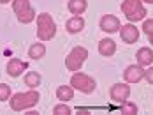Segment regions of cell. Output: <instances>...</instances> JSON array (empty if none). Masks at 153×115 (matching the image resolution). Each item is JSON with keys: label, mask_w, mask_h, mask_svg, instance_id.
<instances>
[{"label": "cell", "mask_w": 153, "mask_h": 115, "mask_svg": "<svg viewBox=\"0 0 153 115\" xmlns=\"http://www.w3.org/2000/svg\"><path fill=\"white\" fill-rule=\"evenodd\" d=\"M41 99V94L37 92V89H30L28 92H18L13 94L9 99V104H11V110L14 112H23V110H30L33 106H37Z\"/></svg>", "instance_id": "6da1fadb"}, {"label": "cell", "mask_w": 153, "mask_h": 115, "mask_svg": "<svg viewBox=\"0 0 153 115\" xmlns=\"http://www.w3.org/2000/svg\"><path fill=\"white\" fill-rule=\"evenodd\" d=\"M35 21H37V37L41 41H51L56 35V23L51 14L41 13V14H37Z\"/></svg>", "instance_id": "7a4b0ae2"}, {"label": "cell", "mask_w": 153, "mask_h": 115, "mask_svg": "<svg viewBox=\"0 0 153 115\" xmlns=\"http://www.w3.org/2000/svg\"><path fill=\"white\" fill-rule=\"evenodd\" d=\"M122 13L127 16L130 23L143 21L146 18V9L143 5V0H123L122 2Z\"/></svg>", "instance_id": "3957f363"}, {"label": "cell", "mask_w": 153, "mask_h": 115, "mask_svg": "<svg viewBox=\"0 0 153 115\" xmlns=\"http://www.w3.org/2000/svg\"><path fill=\"white\" fill-rule=\"evenodd\" d=\"M88 59V50L85 46H76V48L71 50V53L65 57V67L67 71H81V67L85 64V60Z\"/></svg>", "instance_id": "277c9868"}, {"label": "cell", "mask_w": 153, "mask_h": 115, "mask_svg": "<svg viewBox=\"0 0 153 115\" xmlns=\"http://www.w3.org/2000/svg\"><path fill=\"white\" fill-rule=\"evenodd\" d=\"M71 85L74 90H79L83 94H92L93 90L97 89V83L92 76H88L86 73H81V71H76L72 73L71 76Z\"/></svg>", "instance_id": "5b68a950"}, {"label": "cell", "mask_w": 153, "mask_h": 115, "mask_svg": "<svg viewBox=\"0 0 153 115\" xmlns=\"http://www.w3.org/2000/svg\"><path fill=\"white\" fill-rule=\"evenodd\" d=\"M130 96V85L125 82V83H114L113 87H111V90H109V98L113 103H118V104H122L125 103L127 99Z\"/></svg>", "instance_id": "8992f818"}, {"label": "cell", "mask_w": 153, "mask_h": 115, "mask_svg": "<svg viewBox=\"0 0 153 115\" xmlns=\"http://www.w3.org/2000/svg\"><path fill=\"white\" fill-rule=\"evenodd\" d=\"M123 78L127 83H139L141 80H144V67L139 66V64L127 66L123 71Z\"/></svg>", "instance_id": "52a82bcc"}, {"label": "cell", "mask_w": 153, "mask_h": 115, "mask_svg": "<svg viewBox=\"0 0 153 115\" xmlns=\"http://www.w3.org/2000/svg\"><path fill=\"white\" fill-rule=\"evenodd\" d=\"M99 27H100V30H104L107 34H114V32H120L122 23L114 14H104L99 21Z\"/></svg>", "instance_id": "ba28073f"}, {"label": "cell", "mask_w": 153, "mask_h": 115, "mask_svg": "<svg viewBox=\"0 0 153 115\" xmlns=\"http://www.w3.org/2000/svg\"><path fill=\"white\" fill-rule=\"evenodd\" d=\"M120 37H122L123 43L127 44H132L139 39V29L134 25V23H127V25H122L120 29Z\"/></svg>", "instance_id": "9c48e42d"}, {"label": "cell", "mask_w": 153, "mask_h": 115, "mask_svg": "<svg viewBox=\"0 0 153 115\" xmlns=\"http://www.w3.org/2000/svg\"><path fill=\"white\" fill-rule=\"evenodd\" d=\"M27 62H23L21 59H16V57H13L9 62H7V74L9 76H13V78H18V76H21V73L23 71H27Z\"/></svg>", "instance_id": "30bf717a"}, {"label": "cell", "mask_w": 153, "mask_h": 115, "mask_svg": "<svg viewBox=\"0 0 153 115\" xmlns=\"http://www.w3.org/2000/svg\"><path fill=\"white\" fill-rule=\"evenodd\" d=\"M136 59H137V64L143 67H148L153 64V50H150L148 46L144 48H139L136 53Z\"/></svg>", "instance_id": "8fae6325"}, {"label": "cell", "mask_w": 153, "mask_h": 115, "mask_svg": "<svg viewBox=\"0 0 153 115\" xmlns=\"http://www.w3.org/2000/svg\"><path fill=\"white\" fill-rule=\"evenodd\" d=\"M83 29H85V20L81 16L69 18L67 23H65V30L69 34H79V32H83Z\"/></svg>", "instance_id": "7c38bea8"}, {"label": "cell", "mask_w": 153, "mask_h": 115, "mask_svg": "<svg viewBox=\"0 0 153 115\" xmlns=\"http://www.w3.org/2000/svg\"><path fill=\"white\" fill-rule=\"evenodd\" d=\"M99 53L102 57H113L116 53V43L113 39H100L99 41Z\"/></svg>", "instance_id": "4fadbf2b"}, {"label": "cell", "mask_w": 153, "mask_h": 115, "mask_svg": "<svg viewBox=\"0 0 153 115\" xmlns=\"http://www.w3.org/2000/svg\"><path fill=\"white\" fill-rule=\"evenodd\" d=\"M67 9L71 11V14L81 16V14L88 9V2H86V0H69V2H67Z\"/></svg>", "instance_id": "5bb4252c"}, {"label": "cell", "mask_w": 153, "mask_h": 115, "mask_svg": "<svg viewBox=\"0 0 153 115\" xmlns=\"http://www.w3.org/2000/svg\"><path fill=\"white\" fill-rule=\"evenodd\" d=\"M44 55H46V46L42 43H33L28 48V57L32 60H41Z\"/></svg>", "instance_id": "9a60e30c"}, {"label": "cell", "mask_w": 153, "mask_h": 115, "mask_svg": "<svg viewBox=\"0 0 153 115\" xmlns=\"http://www.w3.org/2000/svg\"><path fill=\"white\" fill-rule=\"evenodd\" d=\"M72 98H74V89H72V85H60V87L56 89V99L67 103V101H71Z\"/></svg>", "instance_id": "2e32d148"}, {"label": "cell", "mask_w": 153, "mask_h": 115, "mask_svg": "<svg viewBox=\"0 0 153 115\" xmlns=\"http://www.w3.org/2000/svg\"><path fill=\"white\" fill-rule=\"evenodd\" d=\"M41 74L37 73V71H28L27 74H25V78H23V82L25 85L28 87V89H37L39 85H41Z\"/></svg>", "instance_id": "e0dca14e"}, {"label": "cell", "mask_w": 153, "mask_h": 115, "mask_svg": "<svg viewBox=\"0 0 153 115\" xmlns=\"http://www.w3.org/2000/svg\"><path fill=\"white\" fill-rule=\"evenodd\" d=\"M16 18H18V21H19V23H23V25H28V23H32V21H33L37 16H35V9L30 5L27 11H23V13L16 14Z\"/></svg>", "instance_id": "ac0fdd59"}, {"label": "cell", "mask_w": 153, "mask_h": 115, "mask_svg": "<svg viewBox=\"0 0 153 115\" xmlns=\"http://www.w3.org/2000/svg\"><path fill=\"white\" fill-rule=\"evenodd\" d=\"M137 112H139L137 104L132 103V101H128V99L120 104V113H123V115H136Z\"/></svg>", "instance_id": "d6986e66"}, {"label": "cell", "mask_w": 153, "mask_h": 115, "mask_svg": "<svg viewBox=\"0 0 153 115\" xmlns=\"http://www.w3.org/2000/svg\"><path fill=\"white\" fill-rule=\"evenodd\" d=\"M28 7H30V0H13V11L16 14L27 11Z\"/></svg>", "instance_id": "ffe728a7"}, {"label": "cell", "mask_w": 153, "mask_h": 115, "mask_svg": "<svg viewBox=\"0 0 153 115\" xmlns=\"http://www.w3.org/2000/svg\"><path fill=\"white\" fill-rule=\"evenodd\" d=\"M53 113H55V115H71V113H72V110H71V106H69V104H65V103L62 101L60 104H56V106L53 108Z\"/></svg>", "instance_id": "44dd1931"}, {"label": "cell", "mask_w": 153, "mask_h": 115, "mask_svg": "<svg viewBox=\"0 0 153 115\" xmlns=\"http://www.w3.org/2000/svg\"><path fill=\"white\" fill-rule=\"evenodd\" d=\"M13 92H11V87L7 83H0V101H7L11 99Z\"/></svg>", "instance_id": "7402d4cb"}, {"label": "cell", "mask_w": 153, "mask_h": 115, "mask_svg": "<svg viewBox=\"0 0 153 115\" xmlns=\"http://www.w3.org/2000/svg\"><path fill=\"white\" fill-rule=\"evenodd\" d=\"M143 32L146 34V35H152L153 34V18H150V20H143Z\"/></svg>", "instance_id": "603a6c76"}, {"label": "cell", "mask_w": 153, "mask_h": 115, "mask_svg": "<svg viewBox=\"0 0 153 115\" xmlns=\"http://www.w3.org/2000/svg\"><path fill=\"white\" fill-rule=\"evenodd\" d=\"M144 80L153 85V67H148V71H144Z\"/></svg>", "instance_id": "cb8c5ba5"}, {"label": "cell", "mask_w": 153, "mask_h": 115, "mask_svg": "<svg viewBox=\"0 0 153 115\" xmlns=\"http://www.w3.org/2000/svg\"><path fill=\"white\" fill-rule=\"evenodd\" d=\"M148 39H150V43H152V46H153V34L152 35H148Z\"/></svg>", "instance_id": "d4e9b609"}, {"label": "cell", "mask_w": 153, "mask_h": 115, "mask_svg": "<svg viewBox=\"0 0 153 115\" xmlns=\"http://www.w3.org/2000/svg\"><path fill=\"white\" fill-rule=\"evenodd\" d=\"M7 2H13V0H0V4H7Z\"/></svg>", "instance_id": "484cf974"}, {"label": "cell", "mask_w": 153, "mask_h": 115, "mask_svg": "<svg viewBox=\"0 0 153 115\" xmlns=\"http://www.w3.org/2000/svg\"><path fill=\"white\" fill-rule=\"evenodd\" d=\"M144 4H153V0H143Z\"/></svg>", "instance_id": "4316f807"}]
</instances>
